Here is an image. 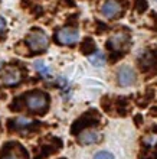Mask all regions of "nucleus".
Masks as SVG:
<instances>
[{"label": "nucleus", "mask_w": 157, "mask_h": 159, "mask_svg": "<svg viewBox=\"0 0 157 159\" xmlns=\"http://www.w3.org/2000/svg\"><path fill=\"white\" fill-rule=\"evenodd\" d=\"M28 43H29L32 51H43L48 48V36L43 32H32L28 36Z\"/></svg>", "instance_id": "f257e3e1"}, {"label": "nucleus", "mask_w": 157, "mask_h": 159, "mask_svg": "<svg viewBox=\"0 0 157 159\" xmlns=\"http://www.w3.org/2000/svg\"><path fill=\"white\" fill-rule=\"evenodd\" d=\"M26 104H28V107H29L30 110H42L45 109L46 104H48V98H46V96L43 94V93H30L29 96L26 97Z\"/></svg>", "instance_id": "f03ea898"}, {"label": "nucleus", "mask_w": 157, "mask_h": 159, "mask_svg": "<svg viewBox=\"0 0 157 159\" xmlns=\"http://www.w3.org/2000/svg\"><path fill=\"white\" fill-rule=\"evenodd\" d=\"M79 39V32L74 28H63L58 30V41L63 45H72Z\"/></svg>", "instance_id": "7ed1b4c3"}, {"label": "nucleus", "mask_w": 157, "mask_h": 159, "mask_svg": "<svg viewBox=\"0 0 157 159\" xmlns=\"http://www.w3.org/2000/svg\"><path fill=\"white\" fill-rule=\"evenodd\" d=\"M117 75H118V83L120 85H124V87H128V85H133V84L136 83V72L133 70L131 67H128V65H124V67H121L117 72Z\"/></svg>", "instance_id": "20e7f679"}, {"label": "nucleus", "mask_w": 157, "mask_h": 159, "mask_svg": "<svg viewBox=\"0 0 157 159\" xmlns=\"http://www.w3.org/2000/svg\"><path fill=\"white\" fill-rule=\"evenodd\" d=\"M101 13H102V16L112 19L121 13V4L116 0H105L101 6Z\"/></svg>", "instance_id": "39448f33"}, {"label": "nucleus", "mask_w": 157, "mask_h": 159, "mask_svg": "<svg viewBox=\"0 0 157 159\" xmlns=\"http://www.w3.org/2000/svg\"><path fill=\"white\" fill-rule=\"evenodd\" d=\"M22 80L20 71L16 70V68H9L2 74V81H3L6 85H15Z\"/></svg>", "instance_id": "423d86ee"}, {"label": "nucleus", "mask_w": 157, "mask_h": 159, "mask_svg": "<svg viewBox=\"0 0 157 159\" xmlns=\"http://www.w3.org/2000/svg\"><path fill=\"white\" fill-rule=\"evenodd\" d=\"M99 140V134L95 130H85L79 134V142L82 145H92Z\"/></svg>", "instance_id": "0eeeda50"}, {"label": "nucleus", "mask_w": 157, "mask_h": 159, "mask_svg": "<svg viewBox=\"0 0 157 159\" xmlns=\"http://www.w3.org/2000/svg\"><path fill=\"white\" fill-rule=\"evenodd\" d=\"M33 65H35V70H36L41 75L45 77V78H49V77L52 75V70H50V68L48 67L43 61H35Z\"/></svg>", "instance_id": "6e6552de"}, {"label": "nucleus", "mask_w": 157, "mask_h": 159, "mask_svg": "<svg viewBox=\"0 0 157 159\" xmlns=\"http://www.w3.org/2000/svg\"><path fill=\"white\" fill-rule=\"evenodd\" d=\"M127 41V35L123 34V32H118V34L112 35L111 38H110V45L112 46V48H116V49H118L124 42Z\"/></svg>", "instance_id": "1a4fd4ad"}, {"label": "nucleus", "mask_w": 157, "mask_h": 159, "mask_svg": "<svg viewBox=\"0 0 157 159\" xmlns=\"http://www.w3.org/2000/svg\"><path fill=\"white\" fill-rule=\"evenodd\" d=\"M89 62L92 64V65H95V67H102L104 64H105V55L101 52V51H97V52H94L92 55H89Z\"/></svg>", "instance_id": "9d476101"}, {"label": "nucleus", "mask_w": 157, "mask_h": 159, "mask_svg": "<svg viewBox=\"0 0 157 159\" xmlns=\"http://www.w3.org/2000/svg\"><path fill=\"white\" fill-rule=\"evenodd\" d=\"M16 125H17V127H28V126L32 125V120L25 119V117H19L16 120Z\"/></svg>", "instance_id": "9b49d317"}, {"label": "nucleus", "mask_w": 157, "mask_h": 159, "mask_svg": "<svg viewBox=\"0 0 157 159\" xmlns=\"http://www.w3.org/2000/svg\"><path fill=\"white\" fill-rule=\"evenodd\" d=\"M94 159H114V156H112L110 152L101 151V152H98V153H95Z\"/></svg>", "instance_id": "f8f14e48"}, {"label": "nucleus", "mask_w": 157, "mask_h": 159, "mask_svg": "<svg viewBox=\"0 0 157 159\" xmlns=\"http://www.w3.org/2000/svg\"><path fill=\"white\" fill-rule=\"evenodd\" d=\"M2 159H23L20 155H17L16 152H9L7 155H4Z\"/></svg>", "instance_id": "ddd939ff"}, {"label": "nucleus", "mask_w": 157, "mask_h": 159, "mask_svg": "<svg viewBox=\"0 0 157 159\" xmlns=\"http://www.w3.org/2000/svg\"><path fill=\"white\" fill-rule=\"evenodd\" d=\"M146 143H147V145H150V146H154V145H156L157 143V136H150V138H146V140H144Z\"/></svg>", "instance_id": "4468645a"}, {"label": "nucleus", "mask_w": 157, "mask_h": 159, "mask_svg": "<svg viewBox=\"0 0 157 159\" xmlns=\"http://www.w3.org/2000/svg\"><path fill=\"white\" fill-rule=\"evenodd\" d=\"M4 26H6V20H4L3 17L0 16V32H2V30L4 29Z\"/></svg>", "instance_id": "2eb2a0df"}, {"label": "nucleus", "mask_w": 157, "mask_h": 159, "mask_svg": "<svg viewBox=\"0 0 157 159\" xmlns=\"http://www.w3.org/2000/svg\"><path fill=\"white\" fill-rule=\"evenodd\" d=\"M0 68H2V62H0Z\"/></svg>", "instance_id": "dca6fc26"}, {"label": "nucleus", "mask_w": 157, "mask_h": 159, "mask_svg": "<svg viewBox=\"0 0 157 159\" xmlns=\"http://www.w3.org/2000/svg\"><path fill=\"white\" fill-rule=\"evenodd\" d=\"M156 3H157V0H156Z\"/></svg>", "instance_id": "f3484780"}]
</instances>
